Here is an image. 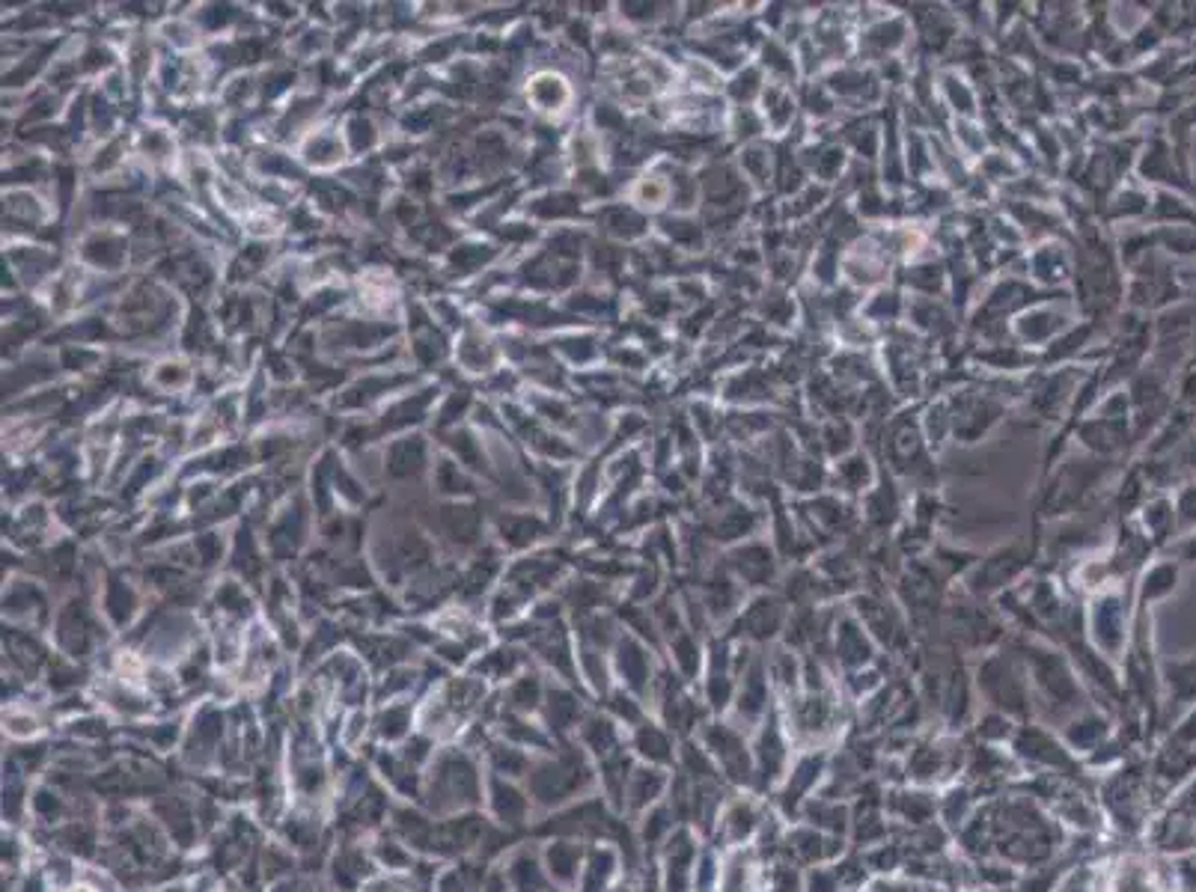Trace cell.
I'll return each mask as SVG.
<instances>
[{"label":"cell","instance_id":"1","mask_svg":"<svg viewBox=\"0 0 1196 892\" xmlns=\"http://www.w3.org/2000/svg\"><path fill=\"white\" fill-rule=\"evenodd\" d=\"M426 777H423V800L426 809L450 818L459 812L474 809L482 800L485 791V780H482V768H479L477 756H471V750H441L435 753V759L426 765Z\"/></svg>","mask_w":1196,"mask_h":892},{"label":"cell","instance_id":"2","mask_svg":"<svg viewBox=\"0 0 1196 892\" xmlns=\"http://www.w3.org/2000/svg\"><path fill=\"white\" fill-rule=\"evenodd\" d=\"M584 774L587 771H584L578 756L542 759V762H533V768L527 774V791H530L533 803H539L545 809L548 806H560L581 788Z\"/></svg>","mask_w":1196,"mask_h":892},{"label":"cell","instance_id":"3","mask_svg":"<svg viewBox=\"0 0 1196 892\" xmlns=\"http://www.w3.org/2000/svg\"><path fill=\"white\" fill-rule=\"evenodd\" d=\"M224 738H227V717L215 705L200 708L185 735V750H182L185 762L194 768H209L215 759L221 762Z\"/></svg>","mask_w":1196,"mask_h":892},{"label":"cell","instance_id":"4","mask_svg":"<svg viewBox=\"0 0 1196 892\" xmlns=\"http://www.w3.org/2000/svg\"><path fill=\"white\" fill-rule=\"evenodd\" d=\"M485 794H488V809L494 815V824L500 827H524L533 812V797L524 791L515 780L503 777H488L485 780Z\"/></svg>","mask_w":1196,"mask_h":892},{"label":"cell","instance_id":"5","mask_svg":"<svg viewBox=\"0 0 1196 892\" xmlns=\"http://www.w3.org/2000/svg\"><path fill=\"white\" fill-rule=\"evenodd\" d=\"M152 812H155L161 830H167L170 839H176L182 848H191V845L197 842V836H200V815H197V806H191L185 797H179V794H164V800H158V803L152 806Z\"/></svg>","mask_w":1196,"mask_h":892},{"label":"cell","instance_id":"6","mask_svg":"<svg viewBox=\"0 0 1196 892\" xmlns=\"http://www.w3.org/2000/svg\"><path fill=\"white\" fill-rule=\"evenodd\" d=\"M375 857L363 854V848H340L331 860V881L343 892H358L375 875Z\"/></svg>","mask_w":1196,"mask_h":892},{"label":"cell","instance_id":"7","mask_svg":"<svg viewBox=\"0 0 1196 892\" xmlns=\"http://www.w3.org/2000/svg\"><path fill=\"white\" fill-rule=\"evenodd\" d=\"M581 857H584V851H581L578 842L557 839V842H548V848L542 854V863H545V872H548V878L554 884L572 887L581 878Z\"/></svg>","mask_w":1196,"mask_h":892},{"label":"cell","instance_id":"8","mask_svg":"<svg viewBox=\"0 0 1196 892\" xmlns=\"http://www.w3.org/2000/svg\"><path fill=\"white\" fill-rule=\"evenodd\" d=\"M506 878L512 892H548V872L545 863L530 854V848H518L506 857Z\"/></svg>","mask_w":1196,"mask_h":892},{"label":"cell","instance_id":"9","mask_svg":"<svg viewBox=\"0 0 1196 892\" xmlns=\"http://www.w3.org/2000/svg\"><path fill=\"white\" fill-rule=\"evenodd\" d=\"M414 726V708L408 702H390L378 711L372 732L381 744H405L411 738Z\"/></svg>","mask_w":1196,"mask_h":892},{"label":"cell","instance_id":"10","mask_svg":"<svg viewBox=\"0 0 1196 892\" xmlns=\"http://www.w3.org/2000/svg\"><path fill=\"white\" fill-rule=\"evenodd\" d=\"M533 768V759L527 756V750L515 747V744H491L488 747V771L491 777H503V780H521L527 777Z\"/></svg>","mask_w":1196,"mask_h":892},{"label":"cell","instance_id":"11","mask_svg":"<svg viewBox=\"0 0 1196 892\" xmlns=\"http://www.w3.org/2000/svg\"><path fill=\"white\" fill-rule=\"evenodd\" d=\"M506 702V714H518V717H527V714H533L539 705H542V684H539V678H533V675H524V678H518L512 687H509V693L503 696Z\"/></svg>","mask_w":1196,"mask_h":892},{"label":"cell","instance_id":"12","mask_svg":"<svg viewBox=\"0 0 1196 892\" xmlns=\"http://www.w3.org/2000/svg\"><path fill=\"white\" fill-rule=\"evenodd\" d=\"M485 872L479 863H459L438 878V892H482Z\"/></svg>","mask_w":1196,"mask_h":892},{"label":"cell","instance_id":"13","mask_svg":"<svg viewBox=\"0 0 1196 892\" xmlns=\"http://www.w3.org/2000/svg\"><path fill=\"white\" fill-rule=\"evenodd\" d=\"M27 806H30V812H33V818H36L39 824H60V821H63V815L69 812V806H66L63 794H60V791H54L51 785H42V788H36V791H33V797L27 800Z\"/></svg>","mask_w":1196,"mask_h":892},{"label":"cell","instance_id":"14","mask_svg":"<svg viewBox=\"0 0 1196 892\" xmlns=\"http://www.w3.org/2000/svg\"><path fill=\"white\" fill-rule=\"evenodd\" d=\"M57 842H60L69 854H78V857H93L96 848H99V836H96V830H93L87 821H72V824H66V827L57 833Z\"/></svg>","mask_w":1196,"mask_h":892},{"label":"cell","instance_id":"15","mask_svg":"<svg viewBox=\"0 0 1196 892\" xmlns=\"http://www.w3.org/2000/svg\"><path fill=\"white\" fill-rule=\"evenodd\" d=\"M372 857H375L378 866H384L390 872H405V869L414 866V851L402 839H393V836L378 839L375 848H372Z\"/></svg>","mask_w":1196,"mask_h":892},{"label":"cell","instance_id":"16","mask_svg":"<svg viewBox=\"0 0 1196 892\" xmlns=\"http://www.w3.org/2000/svg\"><path fill=\"white\" fill-rule=\"evenodd\" d=\"M548 720L554 732H566L572 729V723L578 720V702L566 693H548Z\"/></svg>","mask_w":1196,"mask_h":892},{"label":"cell","instance_id":"17","mask_svg":"<svg viewBox=\"0 0 1196 892\" xmlns=\"http://www.w3.org/2000/svg\"><path fill=\"white\" fill-rule=\"evenodd\" d=\"M6 732H9V738H15V741H27V738H36V735L42 732V726H39V720H36L33 714L9 711V714H6Z\"/></svg>","mask_w":1196,"mask_h":892},{"label":"cell","instance_id":"18","mask_svg":"<svg viewBox=\"0 0 1196 892\" xmlns=\"http://www.w3.org/2000/svg\"><path fill=\"white\" fill-rule=\"evenodd\" d=\"M295 866V860H292V854H286L283 848H268L265 851V878L268 881H274V878H280L286 869H292Z\"/></svg>","mask_w":1196,"mask_h":892},{"label":"cell","instance_id":"19","mask_svg":"<svg viewBox=\"0 0 1196 892\" xmlns=\"http://www.w3.org/2000/svg\"><path fill=\"white\" fill-rule=\"evenodd\" d=\"M366 714L363 711H355L352 717H349V723L346 726H340V741L346 744V747H355L360 738L366 735Z\"/></svg>","mask_w":1196,"mask_h":892},{"label":"cell","instance_id":"20","mask_svg":"<svg viewBox=\"0 0 1196 892\" xmlns=\"http://www.w3.org/2000/svg\"><path fill=\"white\" fill-rule=\"evenodd\" d=\"M176 735H179V729H173L170 723L146 729V741H149L152 747H158V750H170L173 741H176Z\"/></svg>","mask_w":1196,"mask_h":892},{"label":"cell","instance_id":"21","mask_svg":"<svg viewBox=\"0 0 1196 892\" xmlns=\"http://www.w3.org/2000/svg\"><path fill=\"white\" fill-rule=\"evenodd\" d=\"M18 892H48V887H45V878H42L39 872H33V875H27V878L21 881Z\"/></svg>","mask_w":1196,"mask_h":892},{"label":"cell","instance_id":"22","mask_svg":"<svg viewBox=\"0 0 1196 892\" xmlns=\"http://www.w3.org/2000/svg\"><path fill=\"white\" fill-rule=\"evenodd\" d=\"M60 892H102L96 890V887H90V884H66Z\"/></svg>","mask_w":1196,"mask_h":892},{"label":"cell","instance_id":"23","mask_svg":"<svg viewBox=\"0 0 1196 892\" xmlns=\"http://www.w3.org/2000/svg\"><path fill=\"white\" fill-rule=\"evenodd\" d=\"M164 892H188V890H185V887H167Z\"/></svg>","mask_w":1196,"mask_h":892}]
</instances>
